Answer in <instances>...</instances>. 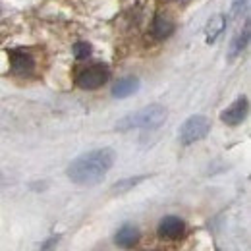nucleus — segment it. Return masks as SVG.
<instances>
[{
	"mask_svg": "<svg viewBox=\"0 0 251 251\" xmlns=\"http://www.w3.org/2000/svg\"><path fill=\"white\" fill-rule=\"evenodd\" d=\"M114 151L110 147H100L87 151L74 158L66 170L68 178L77 186H95L99 184L114 164Z\"/></svg>",
	"mask_w": 251,
	"mask_h": 251,
	"instance_id": "obj_1",
	"label": "nucleus"
},
{
	"mask_svg": "<svg viewBox=\"0 0 251 251\" xmlns=\"http://www.w3.org/2000/svg\"><path fill=\"white\" fill-rule=\"evenodd\" d=\"M168 110L162 104H149L135 112L126 114L118 120L116 129L118 131H131V129H157L166 122Z\"/></svg>",
	"mask_w": 251,
	"mask_h": 251,
	"instance_id": "obj_2",
	"label": "nucleus"
},
{
	"mask_svg": "<svg viewBox=\"0 0 251 251\" xmlns=\"http://www.w3.org/2000/svg\"><path fill=\"white\" fill-rule=\"evenodd\" d=\"M209 131H211V122H209V118L203 116V114H193V116H189L188 120L182 124V127H180V143L186 145V147H188V145H193V143L205 139Z\"/></svg>",
	"mask_w": 251,
	"mask_h": 251,
	"instance_id": "obj_3",
	"label": "nucleus"
},
{
	"mask_svg": "<svg viewBox=\"0 0 251 251\" xmlns=\"http://www.w3.org/2000/svg\"><path fill=\"white\" fill-rule=\"evenodd\" d=\"M110 77V70L104 66V64H93L89 68H83L77 77H75V85L81 87V89H87V91H93L102 87Z\"/></svg>",
	"mask_w": 251,
	"mask_h": 251,
	"instance_id": "obj_4",
	"label": "nucleus"
},
{
	"mask_svg": "<svg viewBox=\"0 0 251 251\" xmlns=\"http://www.w3.org/2000/svg\"><path fill=\"white\" fill-rule=\"evenodd\" d=\"M248 110H250L248 97H240V99H236V100H234V102L220 114V120L228 126H238L246 120Z\"/></svg>",
	"mask_w": 251,
	"mask_h": 251,
	"instance_id": "obj_5",
	"label": "nucleus"
},
{
	"mask_svg": "<svg viewBox=\"0 0 251 251\" xmlns=\"http://www.w3.org/2000/svg\"><path fill=\"white\" fill-rule=\"evenodd\" d=\"M184 230H186V224L184 220L178 219V217H164V219L158 222V236L162 240H178L184 236Z\"/></svg>",
	"mask_w": 251,
	"mask_h": 251,
	"instance_id": "obj_6",
	"label": "nucleus"
},
{
	"mask_svg": "<svg viewBox=\"0 0 251 251\" xmlns=\"http://www.w3.org/2000/svg\"><path fill=\"white\" fill-rule=\"evenodd\" d=\"M10 68H12V74H16V75H27L33 72L35 62H33L31 54L14 50V52H10Z\"/></svg>",
	"mask_w": 251,
	"mask_h": 251,
	"instance_id": "obj_7",
	"label": "nucleus"
},
{
	"mask_svg": "<svg viewBox=\"0 0 251 251\" xmlns=\"http://www.w3.org/2000/svg\"><path fill=\"white\" fill-rule=\"evenodd\" d=\"M137 91H139V79L135 75H127V77H122L116 81V85L112 87V97L126 99V97H131Z\"/></svg>",
	"mask_w": 251,
	"mask_h": 251,
	"instance_id": "obj_8",
	"label": "nucleus"
},
{
	"mask_svg": "<svg viewBox=\"0 0 251 251\" xmlns=\"http://www.w3.org/2000/svg\"><path fill=\"white\" fill-rule=\"evenodd\" d=\"M114 242H116V246H120V248H133V246L139 242V230H137L133 224H124V226L116 232Z\"/></svg>",
	"mask_w": 251,
	"mask_h": 251,
	"instance_id": "obj_9",
	"label": "nucleus"
},
{
	"mask_svg": "<svg viewBox=\"0 0 251 251\" xmlns=\"http://www.w3.org/2000/svg\"><path fill=\"white\" fill-rule=\"evenodd\" d=\"M248 43H250V25H246L244 31L238 33V35L232 39V45H230V60L238 58V56L246 50Z\"/></svg>",
	"mask_w": 251,
	"mask_h": 251,
	"instance_id": "obj_10",
	"label": "nucleus"
},
{
	"mask_svg": "<svg viewBox=\"0 0 251 251\" xmlns=\"http://www.w3.org/2000/svg\"><path fill=\"white\" fill-rule=\"evenodd\" d=\"M172 33H174V24L170 20L162 18V16H157L155 18V24H153V35H155V39H158V41L168 39Z\"/></svg>",
	"mask_w": 251,
	"mask_h": 251,
	"instance_id": "obj_11",
	"label": "nucleus"
},
{
	"mask_svg": "<svg viewBox=\"0 0 251 251\" xmlns=\"http://www.w3.org/2000/svg\"><path fill=\"white\" fill-rule=\"evenodd\" d=\"M226 27V16H215L211 22H209V27H207V43H215L220 37V33L224 31Z\"/></svg>",
	"mask_w": 251,
	"mask_h": 251,
	"instance_id": "obj_12",
	"label": "nucleus"
},
{
	"mask_svg": "<svg viewBox=\"0 0 251 251\" xmlns=\"http://www.w3.org/2000/svg\"><path fill=\"white\" fill-rule=\"evenodd\" d=\"M145 178H147V176H135V178L120 180V182H116V184L112 186V193H126V191H129L131 188H135L137 184H141Z\"/></svg>",
	"mask_w": 251,
	"mask_h": 251,
	"instance_id": "obj_13",
	"label": "nucleus"
},
{
	"mask_svg": "<svg viewBox=\"0 0 251 251\" xmlns=\"http://www.w3.org/2000/svg\"><path fill=\"white\" fill-rule=\"evenodd\" d=\"M74 56L77 58V60H85V58H89L91 56V52H93V47L89 45V43H85V41H77L75 45H74Z\"/></svg>",
	"mask_w": 251,
	"mask_h": 251,
	"instance_id": "obj_14",
	"label": "nucleus"
},
{
	"mask_svg": "<svg viewBox=\"0 0 251 251\" xmlns=\"http://www.w3.org/2000/svg\"><path fill=\"white\" fill-rule=\"evenodd\" d=\"M56 244H58V238H49V240L43 244L41 251H52L54 248H56Z\"/></svg>",
	"mask_w": 251,
	"mask_h": 251,
	"instance_id": "obj_15",
	"label": "nucleus"
}]
</instances>
